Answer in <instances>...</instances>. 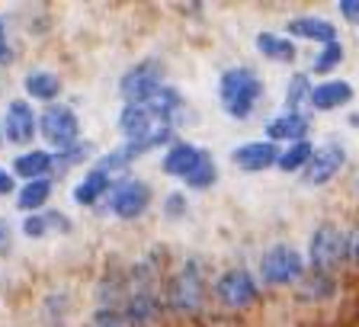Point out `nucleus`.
Instances as JSON below:
<instances>
[{"instance_id":"393cba45","label":"nucleus","mask_w":359,"mask_h":327,"mask_svg":"<svg viewBox=\"0 0 359 327\" xmlns=\"http://www.w3.org/2000/svg\"><path fill=\"white\" fill-rule=\"evenodd\" d=\"M337 295V279L330 273H305L299 283L302 302H327Z\"/></svg>"},{"instance_id":"58836bf2","label":"nucleus","mask_w":359,"mask_h":327,"mask_svg":"<svg viewBox=\"0 0 359 327\" xmlns=\"http://www.w3.org/2000/svg\"><path fill=\"white\" fill-rule=\"evenodd\" d=\"M0 36H4V20H0Z\"/></svg>"},{"instance_id":"4c0bfd02","label":"nucleus","mask_w":359,"mask_h":327,"mask_svg":"<svg viewBox=\"0 0 359 327\" xmlns=\"http://www.w3.org/2000/svg\"><path fill=\"white\" fill-rule=\"evenodd\" d=\"M4 142H7V138H4V122H0V148H4Z\"/></svg>"},{"instance_id":"6ab92c4d","label":"nucleus","mask_w":359,"mask_h":327,"mask_svg":"<svg viewBox=\"0 0 359 327\" xmlns=\"http://www.w3.org/2000/svg\"><path fill=\"white\" fill-rule=\"evenodd\" d=\"M10 173L22 177L26 183H29V180L52 177V173H55V167H52V151H42V148L22 151V154L13 157V167H10Z\"/></svg>"},{"instance_id":"dca6fc26","label":"nucleus","mask_w":359,"mask_h":327,"mask_svg":"<svg viewBox=\"0 0 359 327\" xmlns=\"http://www.w3.org/2000/svg\"><path fill=\"white\" fill-rule=\"evenodd\" d=\"M202 154H205V151L196 148V145H189V142H173L170 148L164 151L161 171H164L167 177H180V180H187L189 173L196 171V164L202 161Z\"/></svg>"},{"instance_id":"a878e982","label":"nucleus","mask_w":359,"mask_h":327,"mask_svg":"<svg viewBox=\"0 0 359 327\" xmlns=\"http://www.w3.org/2000/svg\"><path fill=\"white\" fill-rule=\"evenodd\" d=\"M97 154V148H93V142H74L71 148H65V151H52V167H55V173H61V171H71V167H81V164H87L90 157Z\"/></svg>"},{"instance_id":"f8f14e48","label":"nucleus","mask_w":359,"mask_h":327,"mask_svg":"<svg viewBox=\"0 0 359 327\" xmlns=\"http://www.w3.org/2000/svg\"><path fill=\"white\" fill-rule=\"evenodd\" d=\"M308 128H311V116L305 109H283L266 122V142H302L308 138Z\"/></svg>"},{"instance_id":"72a5a7b5","label":"nucleus","mask_w":359,"mask_h":327,"mask_svg":"<svg viewBox=\"0 0 359 327\" xmlns=\"http://www.w3.org/2000/svg\"><path fill=\"white\" fill-rule=\"evenodd\" d=\"M337 10L344 13L346 22H359V0H340V4H337Z\"/></svg>"},{"instance_id":"f3484780","label":"nucleus","mask_w":359,"mask_h":327,"mask_svg":"<svg viewBox=\"0 0 359 327\" xmlns=\"http://www.w3.org/2000/svg\"><path fill=\"white\" fill-rule=\"evenodd\" d=\"M353 97H356V90H353L350 81H324L311 90L308 103L318 112H330V109H340V106H350Z\"/></svg>"},{"instance_id":"e433bc0d","label":"nucleus","mask_w":359,"mask_h":327,"mask_svg":"<svg viewBox=\"0 0 359 327\" xmlns=\"http://www.w3.org/2000/svg\"><path fill=\"white\" fill-rule=\"evenodd\" d=\"M7 244H10V225L0 218V251H7Z\"/></svg>"},{"instance_id":"4be33fe9","label":"nucleus","mask_w":359,"mask_h":327,"mask_svg":"<svg viewBox=\"0 0 359 327\" xmlns=\"http://www.w3.org/2000/svg\"><path fill=\"white\" fill-rule=\"evenodd\" d=\"M257 52L263 55L266 61H279V65H292L295 61V42H292L289 36H283V32H257Z\"/></svg>"},{"instance_id":"aec40b11","label":"nucleus","mask_w":359,"mask_h":327,"mask_svg":"<svg viewBox=\"0 0 359 327\" xmlns=\"http://www.w3.org/2000/svg\"><path fill=\"white\" fill-rule=\"evenodd\" d=\"M154 126H157V119L151 116L148 109H144L142 103L122 106L119 119H116V128H119V132L126 135V142H138V138H144V135H148Z\"/></svg>"},{"instance_id":"cd10ccee","label":"nucleus","mask_w":359,"mask_h":327,"mask_svg":"<svg viewBox=\"0 0 359 327\" xmlns=\"http://www.w3.org/2000/svg\"><path fill=\"white\" fill-rule=\"evenodd\" d=\"M311 90H314L311 77L305 71H295L289 77V84H285V109H302L311 100Z\"/></svg>"},{"instance_id":"7ed1b4c3","label":"nucleus","mask_w":359,"mask_h":327,"mask_svg":"<svg viewBox=\"0 0 359 327\" xmlns=\"http://www.w3.org/2000/svg\"><path fill=\"white\" fill-rule=\"evenodd\" d=\"M212 292H215V302L224 312H247V308L260 305V283H257V276L244 267L224 269L215 279Z\"/></svg>"},{"instance_id":"5701e85b","label":"nucleus","mask_w":359,"mask_h":327,"mask_svg":"<svg viewBox=\"0 0 359 327\" xmlns=\"http://www.w3.org/2000/svg\"><path fill=\"white\" fill-rule=\"evenodd\" d=\"M48 199H52V177L29 180V183H22L20 193H16V208L32 215V212H42Z\"/></svg>"},{"instance_id":"1a4fd4ad","label":"nucleus","mask_w":359,"mask_h":327,"mask_svg":"<svg viewBox=\"0 0 359 327\" xmlns=\"http://www.w3.org/2000/svg\"><path fill=\"white\" fill-rule=\"evenodd\" d=\"M346 167V148L340 142H327L321 148H314L311 161L305 164V171H302V180L308 186H327L337 173Z\"/></svg>"},{"instance_id":"473e14b6","label":"nucleus","mask_w":359,"mask_h":327,"mask_svg":"<svg viewBox=\"0 0 359 327\" xmlns=\"http://www.w3.org/2000/svg\"><path fill=\"white\" fill-rule=\"evenodd\" d=\"M346 263H353L359 269V228H353L346 234Z\"/></svg>"},{"instance_id":"f257e3e1","label":"nucleus","mask_w":359,"mask_h":327,"mask_svg":"<svg viewBox=\"0 0 359 327\" xmlns=\"http://www.w3.org/2000/svg\"><path fill=\"white\" fill-rule=\"evenodd\" d=\"M218 100H222L224 112H228L231 119L244 122L247 116L260 106L263 81L244 65L228 67V71H222V77H218Z\"/></svg>"},{"instance_id":"412c9836","label":"nucleus","mask_w":359,"mask_h":327,"mask_svg":"<svg viewBox=\"0 0 359 327\" xmlns=\"http://www.w3.org/2000/svg\"><path fill=\"white\" fill-rule=\"evenodd\" d=\"M142 106L151 112V116H154L157 122H167L170 116H177V112L187 106V100H183V93H180L177 87H167V84H161V87H157Z\"/></svg>"},{"instance_id":"bb28decb","label":"nucleus","mask_w":359,"mask_h":327,"mask_svg":"<svg viewBox=\"0 0 359 327\" xmlns=\"http://www.w3.org/2000/svg\"><path fill=\"white\" fill-rule=\"evenodd\" d=\"M311 154H314V145L308 142V138H302V142H292L285 151H279L276 167L283 173H299V171H305V164L311 161Z\"/></svg>"},{"instance_id":"c756f323","label":"nucleus","mask_w":359,"mask_h":327,"mask_svg":"<svg viewBox=\"0 0 359 327\" xmlns=\"http://www.w3.org/2000/svg\"><path fill=\"white\" fill-rule=\"evenodd\" d=\"M340 65H344V45H340V39H337V42L324 45L321 52L314 55L311 71H314V74H330V71H334V67H340Z\"/></svg>"},{"instance_id":"4468645a","label":"nucleus","mask_w":359,"mask_h":327,"mask_svg":"<svg viewBox=\"0 0 359 327\" xmlns=\"http://www.w3.org/2000/svg\"><path fill=\"white\" fill-rule=\"evenodd\" d=\"M285 36L330 45V42H337V26L330 20H324V16H295V20L285 22Z\"/></svg>"},{"instance_id":"0eeeda50","label":"nucleus","mask_w":359,"mask_h":327,"mask_svg":"<svg viewBox=\"0 0 359 327\" xmlns=\"http://www.w3.org/2000/svg\"><path fill=\"white\" fill-rule=\"evenodd\" d=\"M161 84H164V65L157 58H144L119 77V97L126 100V106L144 103Z\"/></svg>"},{"instance_id":"6e6552de","label":"nucleus","mask_w":359,"mask_h":327,"mask_svg":"<svg viewBox=\"0 0 359 327\" xmlns=\"http://www.w3.org/2000/svg\"><path fill=\"white\" fill-rule=\"evenodd\" d=\"M151 206V186L144 180H119V183H112L109 189V208L112 215L122 218V222H135V218H142Z\"/></svg>"},{"instance_id":"b1692460","label":"nucleus","mask_w":359,"mask_h":327,"mask_svg":"<svg viewBox=\"0 0 359 327\" xmlns=\"http://www.w3.org/2000/svg\"><path fill=\"white\" fill-rule=\"evenodd\" d=\"M109 189H112V177H106L103 171H90L74 186V202L77 206H97L103 196H109Z\"/></svg>"},{"instance_id":"39448f33","label":"nucleus","mask_w":359,"mask_h":327,"mask_svg":"<svg viewBox=\"0 0 359 327\" xmlns=\"http://www.w3.org/2000/svg\"><path fill=\"white\" fill-rule=\"evenodd\" d=\"M308 263L314 273H330L346 263V231H340L334 222H324L314 228L308 241Z\"/></svg>"},{"instance_id":"ddd939ff","label":"nucleus","mask_w":359,"mask_h":327,"mask_svg":"<svg viewBox=\"0 0 359 327\" xmlns=\"http://www.w3.org/2000/svg\"><path fill=\"white\" fill-rule=\"evenodd\" d=\"M20 231L29 241H42V238H52V234H67L71 231V218L65 212H58V208H42V212H32V215L22 218Z\"/></svg>"},{"instance_id":"2eb2a0df","label":"nucleus","mask_w":359,"mask_h":327,"mask_svg":"<svg viewBox=\"0 0 359 327\" xmlns=\"http://www.w3.org/2000/svg\"><path fill=\"white\" fill-rule=\"evenodd\" d=\"M122 314H126L128 327H148V324H154V321L164 314V302L154 295V289H151V292L148 289L132 292Z\"/></svg>"},{"instance_id":"a211bd4d","label":"nucleus","mask_w":359,"mask_h":327,"mask_svg":"<svg viewBox=\"0 0 359 327\" xmlns=\"http://www.w3.org/2000/svg\"><path fill=\"white\" fill-rule=\"evenodd\" d=\"M22 90H26V97L29 100H39V103H58L61 97V77L48 67H36L29 74L22 77Z\"/></svg>"},{"instance_id":"c9c22d12","label":"nucleus","mask_w":359,"mask_h":327,"mask_svg":"<svg viewBox=\"0 0 359 327\" xmlns=\"http://www.w3.org/2000/svg\"><path fill=\"white\" fill-rule=\"evenodd\" d=\"M16 189V180H13V173L10 171H4V167H0V196H10Z\"/></svg>"},{"instance_id":"423d86ee","label":"nucleus","mask_w":359,"mask_h":327,"mask_svg":"<svg viewBox=\"0 0 359 327\" xmlns=\"http://www.w3.org/2000/svg\"><path fill=\"white\" fill-rule=\"evenodd\" d=\"M39 135L55 151H65L74 142H81V119L67 103H52L39 112Z\"/></svg>"},{"instance_id":"9d476101","label":"nucleus","mask_w":359,"mask_h":327,"mask_svg":"<svg viewBox=\"0 0 359 327\" xmlns=\"http://www.w3.org/2000/svg\"><path fill=\"white\" fill-rule=\"evenodd\" d=\"M0 122H4V138L10 145H29L39 135V112L32 109L29 100H10Z\"/></svg>"},{"instance_id":"f03ea898","label":"nucleus","mask_w":359,"mask_h":327,"mask_svg":"<svg viewBox=\"0 0 359 327\" xmlns=\"http://www.w3.org/2000/svg\"><path fill=\"white\" fill-rule=\"evenodd\" d=\"M202 305H205V276H202L199 263L187 260L167 279L164 308H170L173 314H183V318H193L202 312Z\"/></svg>"},{"instance_id":"ea45409f","label":"nucleus","mask_w":359,"mask_h":327,"mask_svg":"<svg viewBox=\"0 0 359 327\" xmlns=\"http://www.w3.org/2000/svg\"><path fill=\"white\" fill-rule=\"evenodd\" d=\"M356 189H359V180H356Z\"/></svg>"},{"instance_id":"9b49d317","label":"nucleus","mask_w":359,"mask_h":327,"mask_svg":"<svg viewBox=\"0 0 359 327\" xmlns=\"http://www.w3.org/2000/svg\"><path fill=\"white\" fill-rule=\"evenodd\" d=\"M276 161H279V148L273 142H266V138H260V142H244L231 151V164L244 173H263Z\"/></svg>"},{"instance_id":"c85d7f7f","label":"nucleus","mask_w":359,"mask_h":327,"mask_svg":"<svg viewBox=\"0 0 359 327\" xmlns=\"http://www.w3.org/2000/svg\"><path fill=\"white\" fill-rule=\"evenodd\" d=\"M215 180H218V167H215V161H212L209 154H202V161L196 164V171L189 173L183 183L189 186V189H196V193H202V189H209V186H215Z\"/></svg>"},{"instance_id":"20e7f679","label":"nucleus","mask_w":359,"mask_h":327,"mask_svg":"<svg viewBox=\"0 0 359 327\" xmlns=\"http://www.w3.org/2000/svg\"><path fill=\"white\" fill-rule=\"evenodd\" d=\"M305 276V257L292 244H273L260 257V279L269 289H289L299 286Z\"/></svg>"},{"instance_id":"7c9ffc66","label":"nucleus","mask_w":359,"mask_h":327,"mask_svg":"<svg viewBox=\"0 0 359 327\" xmlns=\"http://www.w3.org/2000/svg\"><path fill=\"white\" fill-rule=\"evenodd\" d=\"M87 327H128V321L119 308H97Z\"/></svg>"},{"instance_id":"f704fd0d","label":"nucleus","mask_w":359,"mask_h":327,"mask_svg":"<svg viewBox=\"0 0 359 327\" xmlns=\"http://www.w3.org/2000/svg\"><path fill=\"white\" fill-rule=\"evenodd\" d=\"M13 58H16V52H13V48H10L7 36H0V67H7V65H13Z\"/></svg>"},{"instance_id":"2f4dec72","label":"nucleus","mask_w":359,"mask_h":327,"mask_svg":"<svg viewBox=\"0 0 359 327\" xmlns=\"http://www.w3.org/2000/svg\"><path fill=\"white\" fill-rule=\"evenodd\" d=\"M187 196H183V193H180V189H177V193H170V196H167V199H164V212H167V218H183V215H187Z\"/></svg>"}]
</instances>
